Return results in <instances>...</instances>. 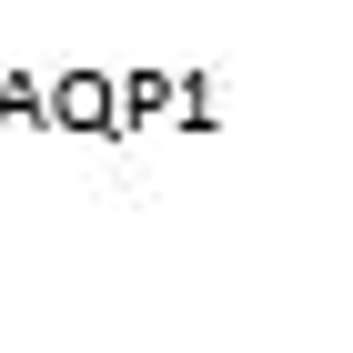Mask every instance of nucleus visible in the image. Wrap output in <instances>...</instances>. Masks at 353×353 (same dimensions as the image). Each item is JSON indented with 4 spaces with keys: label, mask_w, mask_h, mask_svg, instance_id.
Returning <instances> with one entry per match:
<instances>
[]
</instances>
